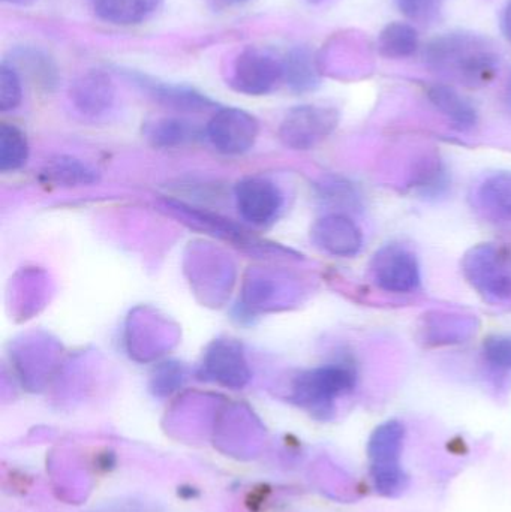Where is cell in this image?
<instances>
[{"mask_svg":"<svg viewBox=\"0 0 511 512\" xmlns=\"http://www.w3.org/2000/svg\"><path fill=\"white\" fill-rule=\"evenodd\" d=\"M462 273L471 286L491 301L511 298V273L494 245L474 246L462 259Z\"/></svg>","mask_w":511,"mask_h":512,"instance_id":"cell-4","label":"cell"},{"mask_svg":"<svg viewBox=\"0 0 511 512\" xmlns=\"http://www.w3.org/2000/svg\"><path fill=\"white\" fill-rule=\"evenodd\" d=\"M218 6H237L249 2V0H213Z\"/></svg>","mask_w":511,"mask_h":512,"instance_id":"cell-28","label":"cell"},{"mask_svg":"<svg viewBox=\"0 0 511 512\" xmlns=\"http://www.w3.org/2000/svg\"><path fill=\"white\" fill-rule=\"evenodd\" d=\"M501 27H503L504 36L511 42V0L506 3L501 14Z\"/></svg>","mask_w":511,"mask_h":512,"instance_id":"cell-27","label":"cell"},{"mask_svg":"<svg viewBox=\"0 0 511 512\" xmlns=\"http://www.w3.org/2000/svg\"><path fill=\"white\" fill-rule=\"evenodd\" d=\"M23 101L21 75L11 63L3 60L0 65V111H14Z\"/></svg>","mask_w":511,"mask_h":512,"instance_id":"cell-24","label":"cell"},{"mask_svg":"<svg viewBox=\"0 0 511 512\" xmlns=\"http://www.w3.org/2000/svg\"><path fill=\"white\" fill-rule=\"evenodd\" d=\"M372 276L383 291L408 294L422 282L416 255L401 245H386L372 258Z\"/></svg>","mask_w":511,"mask_h":512,"instance_id":"cell-6","label":"cell"},{"mask_svg":"<svg viewBox=\"0 0 511 512\" xmlns=\"http://www.w3.org/2000/svg\"><path fill=\"white\" fill-rule=\"evenodd\" d=\"M311 237L318 249L338 258H351L362 251V230L353 219L342 213L318 219L312 227Z\"/></svg>","mask_w":511,"mask_h":512,"instance_id":"cell-9","label":"cell"},{"mask_svg":"<svg viewBox=\"0 0 511 512\" xmlns=\"http://www.w3.org/2000/svg\"><path fill=\"white\" fill-rule=\"evenodd\" d=\"M306 2L311 3L314 6L324 5V3L332 2V0H306Z\"/></svg>","mask_w":511,"mask_h":512,"instance_id":"cell-30","label":"cell"},{"mask_svg":"<svg viewBox=\"0 0 511 512\" xmlns=\"http://www.w3.org/2000/svg\"><path fill=\"white\" fill-rule=\"evenodd\" d=\"M44 177L56 186H86L98 182V171L74 158H57L45 167Z\"/></svg>","mask_w":511,"mask_h":512,"instance_id":"cell-22","label":"cell"},{"mask_svg":"<svg viewBox=\"0 0 511 512\" xmlns=\"http://www.w3.org/2000/svg\"><path fill=\"white\" fill-rule=\"evenodd\" d=\"M339 117V111L329 105H297L285 114L279 140L288 149H314L338 128Z\"/></svg>","mask_w":511,"mask_h":512,"instance_id":"cell-2","label":"cell"},{"mask_svg":"<svg viewBox=\"0 0 511 512\" xmlns=\"http://www.w3.org/2000/svg\"><path fill=\"white\" fill-rule=\"evenodd\" d=\"M420 47V36L416 27L408 23L387 24L378 36V51L386 59H407Z\"/></svg>","mask_w":511,"mask_h":512,"instance_id":"cell-19","label":"cell"},{"mask_svg":"<svg viewBox=\"0 0 511 512\" xmlns=\"http://www.w3.org/2000/svg\"><path fill=\"white\" fill-rule=\"evenodd\" d=\"M399 11L413 21L426 23L437 18L443 0H395Z\"/></svg>","mask_w":511,"mask_h":512,"instance_id":"cell-26","label":"cell"},{"mask_svg":"<svg viewBox=\"0 0 511 512\" xmlns=\"http://www.w3.org/2000/svg\"><path fill=\"white\" fill-rule=\"evenodd\" d=\"M506 95H507V101H509V105L511 107V75L509 77V81H507Z\"/></svg>","mask_w":511,"mask_h":512,"instance_id":"cell-29","label":"cell"},{"mask_svg":"<svg viewBox=\"0 0 511 512\" xmlns=\"http://www.w3.org/2000/svg\"><path fill=\"white\" fill-rule=\"evenodd\" d=\"M144 134L153 147L176 149L200 140L203 131L200 126L180 117H159L146 123Z\"/></svg>","mask_w":511,"mask_h":512,"instance_id":"cell-16","label":"cell"},{"mask_svg":"<svg viewBox=\"0 0 511 512\" xmlns=\"http://www.w3.org/2000/svg\"><path fill=\"white\" fill-rule=\"evenodd\" d=\"M425 342L431 345H450V343L464 342L465 337L473 331V321L461 315L450 313H435L426 318Z\"/></svg>","mask_w":511,"mask_h":512,"instance_id":"cell-20","label":"cell"},{"mask_svg":"<svg viewBox=\"0 0 511 512\" xmlns=\"http://www.w3.org/2000/svg\"><path fill=\"white\" fill-rule=\"evenodd\" d=\"M237 210L249 224L263 227L272 224L282 207L284 194L272 180L264 177H246L234 188Z\"/></svg>","mask_w":511,"mask_h":512,"instance_id":"cell-7","label":"cell"},{"mask_svg":"<svg viewBox=\"0 0 511 512\" xmlns=\"http://www.w3.org/2000/svg\"><path fill=\"white\" fill-rule=\"evenodd\" d=\"M204 134L222 155H243L254 147L260 134V123L248 111L221 108L207 123Z\"/></svg>","mask_w":511,"mask_h":512,"instance_id":"cell-5","label":"cell"},{"mask_svg":"<svg viewBox=\"0 0 511 512\" xmlns=\"http://www.w3.org/2000/svg\"><path fill=\"white\" fill-rule=\"evenodd\" d=\"M423 59L435 74L467 87H482L491 83L501 65V57L494 44L470 32L437 36L426 45Z\"/></svg>","mask_w":511,"mask_h":512,"instance_id":"cell-1","label":"cell"},{"mask_svg":"<svg viewBox=\"0 0 511 512\" xmlns=\"http://www.w3.org/2000/svg\"><path fill=\"white\" fill-rule=\"evenodd\" d=\"M477 200L486 215L511 222V171L489 176L480 185Z\"/></svg>","mask_w":511,"mask_h":512,"instance_id":"cell-18","label":"cell"},{"mask_svg":"<svg viewBox=\"0 0 511 512\" xmlns=\"http://www.w3.org/2000/svg\"><path fill=\"white\" fill-rule=\"evenodd\" d=\"M356 373L344 363L327 364L302 373L296 381V391L308 402H327L339 393L350 390Z\"/></svg>","mask_w":511,"mask_h":512,"instance_id":"cell-12","label":"cell"},{"mask_svg":"<svg viewBox=\"0 0 511 512\" xmlns=\"http://www.w3.org/2000/svg\"><path fill=\"white\" fill-rule=\"evenodd\" d=\"M428 98L431 104L456 128L471 129L477 125L479 116L476 108L455 87L449 84H434L428 89Z\"/></svg>","mask_w":511,"mask_h":512,"instance_id":"cell-17","label":"cell"},{"mask_svg":"<svg viewBox=\"0 0 511 512\" xmlns=\"http://www.w3.org/2000/svg\"><path fill=\"white\" fill-rule=\"evenodd\" d=\"M164 0H89L96 18L113 26H137L152 18Z\"/></svg>","mask_w":511,"mask_h":512,"instance_id":"cell-13","label":"cell"},{"mask_svg":"<svg viewBox=\"0 0 511 512\" xmlns=\"http://www.w3.org/2000/svg\"><path fill=\"white\" fill-rule=\"evenodd\" d=\"M411 189L425 200H438L450 188V176L446 165L438 158H426L414 170Z\"/></svg>","mask_w":511,"mask_h":512,"instance_id":"cell-21","label":"cell"},{"mask_svg":"<svg viewBox=\"0 0 511 512\" xmlns=\"http://www.w3.org/2000/svg\"><path fill=\"white\" fill-rule=\"evenodd\" d=\"M29 159V143L26 135L17 126L2 123L0 125V171L20 170Z\"/></svg>","mask_w":511,"mask_h":512,"instance_id":"cell-23","label":"cell"},{"mask_svg":"<svg viewBox=\"0 0 511 512\" xmlns=\"http://www.w3.org/2000/svg\"><path fill=\"white\" fill-rule=\"evenodd\" d=\"M483 357L495 369L511 370V334H495L483 343Z\"/></svg>","mask_w":511,"mask_h":512,"instance_id":"cell-25","label":"cell"},{"mask_svg":"<svg viewBox=\"0 0 511 512\" xmlns=\"http://www.w3.org/2000/svg\"><path fill=\"white\" fill-rule=\"evenodd\" d=\"M284 83V60L264 48L240 51L231 69L230 86L248 96L269 95Z\"/></svg>","mask_w":511,"mask_h":512,"instance_id":"cell-3","label":"cell"},{"mask_svg":"<svg viewBox=\"0 0 511 512\" xmlns=\"http://www.w3.org/2000/svg\"><path fill=\"white\" fill-rule=\"evenodd\" d=\"M284 83L297 95L314 92L321 84V63L305 45L291 48L284 59Z\"/></svg>","mask_w":511,"mask_h":512,"instance_id":"cell-14","label":"cell"},{"mask_svg":"<svg viewBox=\"0 0 511 512\" xmlns=\"http://www.w3.org/2000/svg\"><path fill=\"white\" fill-rule=\"evenodd\" d=\"M6 62L11 63L18 72L24 71V74L30 77L33 83L48 92L56 89L59 84L60 75L57 63L47 51L41 50V48L29 47V45L14 48L11 51V60H6Z\"/></svg>","mask_w":511,"mask_h":512,"instance_id":"cell-15","label":"cell"},{"mask_svg":"<svg viewBox=\"0 0 511 512\" xmlns=\"http://www.w3.org/2000/svg\"><path fill=\"white\" fill-rule=\"evenodd\" d=\"M5 2H18V0H5Z\"/></svg>","mask_w":511,"mask_h":512,"instance_id":"cell-31","label":"cell"},{"mask_svg":"<svg viewBox=\"0 0 511 512\" xmlns=\"http://www.w3.org/2000/svg\"><path fill=\"white\" fill-rule=\"evenodd\" d=\"M122 74L153 101L179 113H201L216 105L213 99L194 87L165 83L137 71H122Z\"/></svg>","mask_w":511,"mask_h":512,"instance_id":"cell-8","label":"cell"},{"mask_svg":"<svg viewBox=\"0 0 511 512\" xmlns=\"http://www.w3.org/2000/svg\"><path fill=\"white\" fill-rule=\"evenodd\" d=\"M204 375L224 385H243L249 378L248 361L236 340L218 339L207 348Z\"/></svg>","mask_w":511,"mask_h":512,"instance_id":"cell-11","label":"cell"},{"mask_svg":"<svg viewBox=\"0 0 511 512\" xmlns=\"http://www.w3.org/2000/svg\"><path fill=\"white\" fill-rule=\"evenodd\" d=\"M116 86L104 71H89L80 75L69 87V99L75 110L87 119H99L113 110Z\"/></svg>","mask_w":511,"mask_h":512,"instance_id":"cell-10","label":"cell"}]
</instances>
